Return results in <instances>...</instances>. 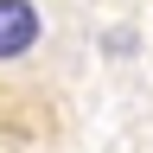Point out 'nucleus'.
<instances>
[{"mask_svg": "<svg viewBox=\"0 0 153 153\" xmlns=\"http://www.w3.org/2000/svg\"><path fill=\"white\" fill-rule=\"evenodd\" d=\"M45 38V19H38L32 0H0V64H19L32 57V45Z\"/></svg>", "mask_w": 153, "mask_h": 153, "instance_id": "1", "label": "nucleus"}]
</instances>
